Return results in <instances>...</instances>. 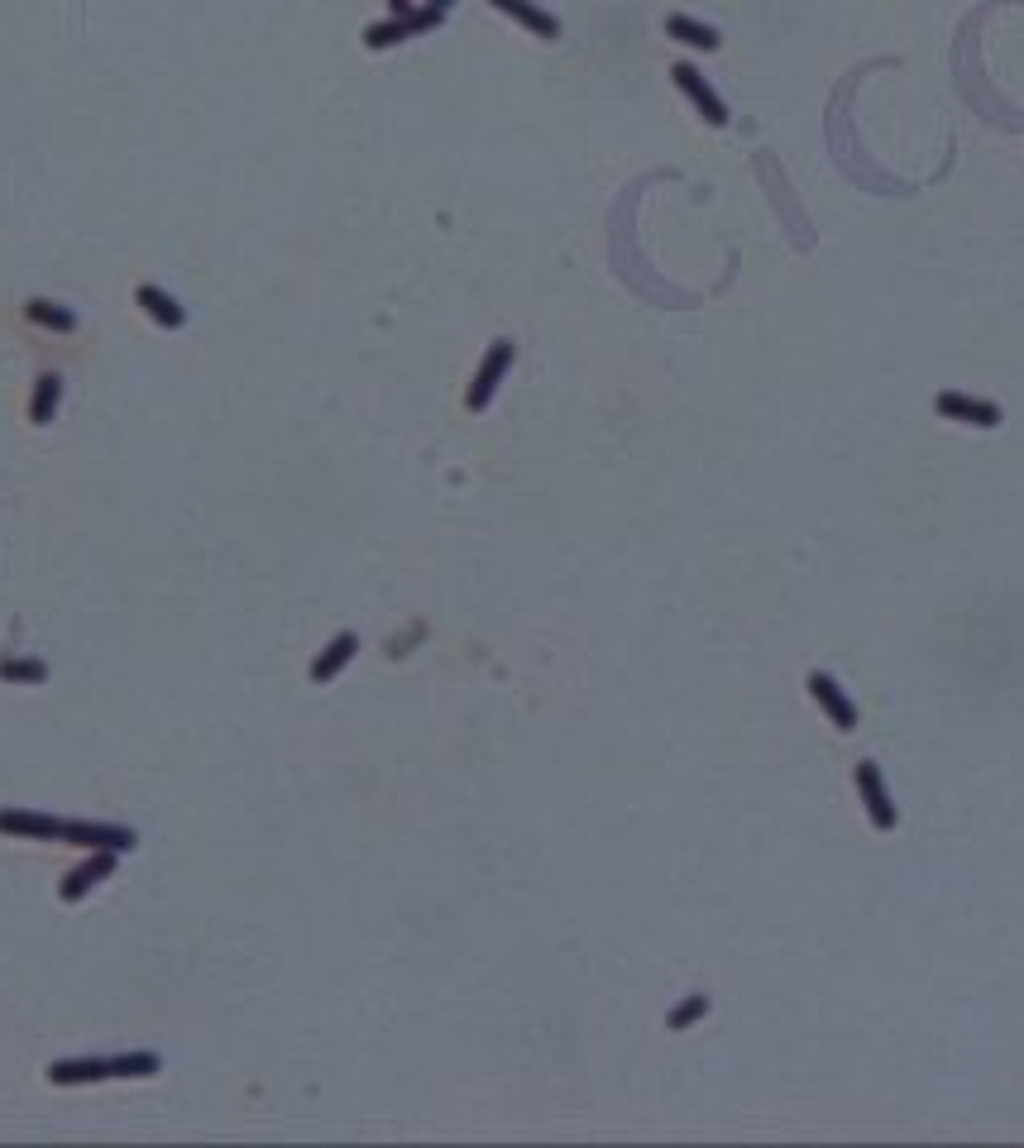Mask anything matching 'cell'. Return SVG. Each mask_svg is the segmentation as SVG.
Masks as SVG:
<instances>
[{
    "instance_id": "6da1fadb",
    "label": "cell",
    "mask_w": 1024,
    "mask_h": 1148,
    "mask_svg": "<svg viewBox=\"0 0 1024 1148\" xmlns=\"http://www.w3.org/2000/svg\"><path fill=\"white\" fill-rule=\"evenodd\" d=\"M513 341H493L484 349V359H479V369H474V383H469V393H465V407L469 412H484V407L493 403V393H498V383L508 379V369H513Z\"/></svg>"
},
{
    "instance_id": "7a4b0ae2",
    "label": "cell",
    "mask_w": 1024,
    "mask_h": 1148,
    "mask_svg": "<svg viewBox=\"0 0 1024 1148\" xmlns=\"http://www.w3.org/2000/svg\"><path fill=\"white\" fill-rule=\"evenodd\" d=\"M852 780H858V790H862V804H866V818H872V828H881V832L896 828L900 824V808H896V800H890V790H886V780H881V766H876V761H858Z\"/></svg>"
},
{
    "instance_id": "3957f363",
    "label": "cell",
    "mask_w": 1024,
    "mask_h": 1148,
    "mask_svg": "<svg viewBox=\"0 0 1024 1148\" xmlns=\"http://www.w3.org/2000/svg\"><path fill=\"white\" fill-rule=\"evenodd\" d=\"M441 20H445V10H436V5H417L412 15H393V20L369 24V29H365V44H369V48H393V44L412 39V34L436 29Z\"/></svg>"
},
{
    "instance_id": "277c9868",
    "label": "cell",
    "mask_w": 1024,
    "mask_h": 1148,
    "mask_svg": "<svg viewBox=\"0 0 1024 1148\" xmlns=\"http://www.w3.org/2000/svg\"><path fill=\"white\" fill-rule=\"evenodd\" d=\"M934 407H938V417L962 421V427H982V431H996L1006 421L996 403H986V397H967V393H938Z\"/></svg>"
},
{
    "instance_id": "5b68a950",
    "label": "cell",
    "mask_w": 1024,
    "mask_h": 1148,
    "mask_svg": "<svg viewBox=\"0 0 1024 1148\" xmlns=\"http://www.w3.org/2000/svg\"><path fill=\"white\" fill-rule=\"evenodd\" d=\"M670 77H676V87H680L684 96H690L694 111L704 115L708 125H728V106H723V96H718L714 87H708L704 72H699L694 63H676V67H670Z\"/></svg>"
},
{
    "instance_id": "8992f818",
    "label": "cell",
    "mask_w": 1024,
    "mask_h": 1148,
    "mask_svg": "<svg viewBox=\"0 0 1024 1148\" xmlns=\"http://www.w3.org/2000/svg\"><path fill=\"white\" fill-rule=\"evenodd\" d=\"M810 694H814V704L828 713V723H834L838 732H858V704H852V699L842 694V684L834 680V675L814 670V675H810Z\"/></svg>"
},
{
    "instance_id": "52a82bcc",
    "label": "cell",
    "mask_w": 1024,
    "mask_h": 1148,
    "mask_svg": "<svg viewBox=\"0 0 1024 1148\" xmlns=\"http://www.w3.org/2000/svg\"><path fill=\"white\" fill-rule=\"evenodd\" d=\"M63 842H77V848H91V852H129L135 848V828H115V824H63Z\"/></svg>"
},
{
    "instance_id": "ba28073f",
    "label": "cell",
    "mask_w": 1024,
    "mask_h": 1148,
    "mask_svg": "<svg viewBox=\"0 0 1024 1148\" xmlns=\"http://www.w3.org/2000/svg\"><path fill=\"white\" fill-rule=\"evenodd\" d=\"M0 832H10V838H34V842H58L63 838V818L29 814V808H0Z\"/></svg>"
},
{
    "instance_id": "9c48e42d",
    "label": "cell",
    "mask_w": 1024,
    "mask_h": 1148,
    "mask_svg": "<svg viewBox=\"0 0 1024 1148\" xmlns=\"http://www.w3.org/2000/svg\"><path fill=\"white\" fill-rule=\"evenodd\" d=\"M493 10H503L508 20H517L522 29H532L536 39H560V20L551 10H541L536 0H489Z\"/></svg>"
},
{
    "instance_id": "30bf717a",
    "label": "cell",
    "mask_w": 1024,
    "mask_h": 1148,
    "mask_svg": "<svg viewBox=\"0 0 1024 1148\" xmlns=\"http://www.w3.org/2000/svg\"><path fill=\"white\" fill-rule=\"evenodd\" d=\"M355 651H359V637L355 632H341V637H331L326 651H321L317 661H311V680L317 684H331L335 675H341L349 661H355Z\"/></svg>"
},
{
    "instance_id": "8fae6325",
    "label": "cell",
    "mask_w": 1024,
    "mask_h": 1148,
    "mask_svg": "<svg viewBox=\"0 0 1024 1148\" xmlns=\"http://www.w3.org/2000/svg\"><path fill=\"white\" fill-rule=\"evenodd\" d=\"M111 1077V1058H63L48 1067V1082L53 1086H82V1082H101Z\"/></svg>"
},
{
    "instance_id": "7c38bea8",
    "label": "cell",
    "mask_w": 1024,
    "mask_h": 1148,
    "mask_svg": "<svg viewBox=\"0 0 1024 1148\" xmlns=\"http://www.w3.org/2000/svg\"><path fill=\"white\" fill-rule=\"evenodd\" d=\"M135 301H139V307L149 311V317L159 321V325H168V331H177V325H187V311H183V301H177V297H168L163 287H153V283H139V287H135Z\"/></svg>"
},
{
    "instance_id": "4fadbf2b",
    "label": "cell",
    "mask_w": 1024,
    "mask_h": 1148,
    "mask_svg": "<svg viewBox=\"0 0 1024 1148\" xmlns=\"http://www.w3.org/2000/svg\"><path fill=\"white\" fill-rule=\"evenodd\" d=\"M111 872H115V852H96L87 866H77V872H72V876L63 880V886H58V896H63L67 904H72V900H82V896H87V890L96 886V880H106Z\"/></svg>"
},
{
    "instance_id": "5bb4252c",
    "label": "cell",
    "mask_w": 1024,
    "mask_h": 1148,
    "mask_svg": "<svg viewBox=\"0 0 1024 1148\" xmlns=\"http://www.w3.org/2000/svg\"><path fill=\"white\" fill-rule=\"evenodd\" d=\"M666 34L676 44H684V48H699V53H714V48L723 44V34L714 29V24H699L690 15H666Z\"/></svg>"
},
{
    "instance_id": "9a60e30c",
    "label": "cell",
    "mask_w": 1024,
    "mask_h": 1148,
    "mask_svg": "<svg viewBox=\"0 0 1024 1148\" xmlns=\"http://www.w3.org/2000/svg\"><path fill=\"white\" fill-rule=\"evenodd\" d=\"M24 317H29L34 325H44V331H58V335L77 331V317H72L67 307H58V301H48V297H34V301H24Z\"/></svg>"
},
{
    "instance_id": "2e32d148",
    "label": "cell",
    "mask_w": 1024,
    "mask_h": 1148,
    "mask_svg": "<svg viewBox=\"0 0 1024 1148\" xmlns=\"http://www.w3.org/2000/svg\"><path fill=\"white\" fill-rule=\"evenodd\" d=\"M58 403H63V379H58V373H44V379L34 383V403H29L34 427H48L58 412Z\"/></svg>"
},
{
    "instance_id": "e0dca14e",
    "label": "cell",
    "mask_w": 1024,
    "mask_h": 1148,
    "mask_svg": "<svg viewBox=\"0 0 1024 1148\" xmlns=\"http://www.w3.org/2000/svg\"><path fill=\"white\" fill-rule=\"evenodd\" d=\"M704 1014H708V996H699V990H694V996H684L680 1005L666 1014V1024H670V1029H676V1034H684V1029H690V1024H699V1020H704Z\"/></svg>"
},
{
    "instance_id": "ac0fdd59",
    "label": "cell",
    "mask_w": 1024,
    "mask_h": 1148,
    "mask_svg": "<svg viewBox=\"0 0 1024 1148\" xmlns=\"http://www.w3.org/2000/svg\"><path fill=\"white\" fill-rule=\"evenodd\" d=\"M159 1072V1053H120L111 1058V1077H153Z\"/></svg>"
},
{
    "instance_id": "d6986e66",
    "label": "cell",
    "mask_w": 1024,
    "mask_h": 1148,
    "mask_svg": "<svg viewBox=\"0 0 1024 1148\" xmlns=\"http://www.w3.org/2000/svg\"><path fill=\"white\" fill-rule=\"evenodd\" d=\"M0 680H10V684H44L48 680V666H44V661H0Z\"/></svg>"
},
{
    "instance_id": "ffe728a7",
    "label": "cell",
    "mask_w": 1024,
    "mask_h": 1148,
    "mask_svg": "<svg viewBox=\"0 0 1024 1148\" xmlns=\"http://www.w3.org/2000/svg\"><path fill=\"white\" fill-rule=\"evenodd\" d=\"M388 10H393V15H412L417 0H388Z\"/></svg>"
},
{
    "instance_id": "44dd1931",
    "label": "cell",
    "mask_w": 1024,
    "mask_h": 1148,
    "mask_svg": "<svg viewBox=\"0 0 1024 1148\" xmlns=\"http://www.w3.org/2000/svg\"><path fill=\"white\" fill-rule=\"evenodd\" d=\"M427 5H436V10H451V5H455V0H427Z\"/></svg>"
}]
</instances>
